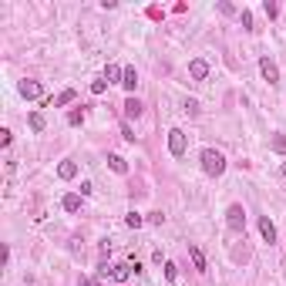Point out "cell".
Wrapping results in <instances>:
<instances>
[{"label": "cell", "mask_w": 286, "mask_h": 286, "mask_svg": "<svg viewBox=\"0 0 286 286\" xmlns=\"http://www.w3.org/2000/svg\"><path fill=\"white\" fill-rule=\"evenodd\" d=\"M185 148H189L185 132H182V128H172V132H169V152L175 155V158H182V155H185Z\"/></svg>", "instance_id": "3957f363"}, {"label": "cell", "mask_w": 286, "mask_h": 286, "mask_svg": "<svg viewBox=\"0 0 286 286\" xmlns=\"http://www.w3.org/2000/svg\"><path fill=\"white\" fill-rule=\"evenodd\" d=\"M280 175H283V182H286V165H283V169H280Z\"/></svg>", "instance_id": "f546056e"}, {"label": "cell", "mask_w": 286, "mask_h": 286, "mask_svg": "<svg viewBox=\"0 0 286 286\" xmlns=\"http://www.w3.org/2000/svg\"><path fill=\"white\" fill-rule=\"evenodd\" d=\"M135 84H138V74H135V68H125V77H121V88H125V91H135Z\"/></svg>", "instance_id": "2e32d148"}, {"label": "cell", "mask_w": 286, "mask_h": 286, "mask_svg": "<svg viewBox=\"0 0 286 286\" xmlns=\"http://www.w3.org/2000/svg\"><path fill=\"white\" fill-rule=\"evenodd\" d=\"M189 256H192V263H195V269H199V273H206V256H202V249L189 246Z\"/></svg>", "instance_id": "5bb4252c"}, {"label": "cell", "mask_w": 286, "mask_h": 286, "mask_svg": "<svg viewBox=\"0 0 286 286\" xmlns=\"http://www.w3.org/2000/svg\"><path fill=\"white\" fill-rule=\"evenodd\" d=\"M121 135H125V142H135V132H132V125H128V121L121 125Z\"/></svg>", "instance_id": "484cf974"}, {"label": "cell", "mask_w": 286, "mask_h": 286, "mask_svg": "<svg viewBox=\"0 0 286 286\" xmlns=\"http://www.w3.org/2000/svg\"><path fill=\"white\" fill-rule=\"evenodd\" d=\"M148 222H152V226H162V222H165V215H162V212H152V215H148Z\"/></svg>", "instance_id": "83f0119b"}, {"label": "cell", "mask_w": 286, "mask_h": 286, "mask_svg": "<svg viewBox=\"0 0 286 286\" xmlns=\"http://www.w3.org/2000/svg\"><path fill=\"white\" fill-rule=\"evenodd\" d=\"M202 172L212 175V179H219L226 172V155L215 152V148H202Z\"/></svg>", "instance_id": "6da1fadb"}, {"label": "cell", "mask_w": 286, "mask_h": 286, "mask_svg": "<svg viewBox=\"0 0 286 286\" xmlns=\"http://www.w3.org/2000/svg\"><path fill=\"white\" fill-rule=\"evenodd\" d=\"M128 273H132V266H108V263H101V266H98V280L125 283V280H128Z\"/></svg>", "instance_id": "7a4b0ae2"}, {"label": "cell", "mask_w": 286, "mask_h": 286, "mask_svg": "<svg viewBox=\"0 0 286 286\" xmlns=\"http://www.w3.org/2000/svg\"><path fill=\"white\" fill-rule=\"evenodd\" d=\"M259 71H263V77H266L269 84H280V68H276L269 57H263V61H259Z\"/></svg>", "instance_id": "52a82bcc"}, {"label": "cell", "mask_w": 286, "mask_h": 286, "mask_svg": "<svg viewBox=\"0 0 286 286\" xmlns=\"http://www.w3.org/2000/svg\"><path fill=\"white\" fill-rule=\"evenodd\" d=\"M57 175H61V179H74V175H77V165L68 158V162H61V165H57Z\"/></svg>", "instance_id": "4fadbf2b"}, {"label": "cell", "mask_w": 286, "mask_h": 286, "mask_svg": "<svg viewBox=\"0 0 286 286\" xmlns=\"http://www.w3.org/2000/svg\"><path fill=\"white\" fill-rule=\"evenodd\" d=\"M121 77H125V71H121L118 64H108V68H105V81H108V84H114V81L121 84Z\"/></svg>", "instance_id": "7c38bea8"}, {"label": "cell", "mask_w": 286, "mask_h": 286, "mask_svg": "<svg viewBox=\"0 0 286 286\" xmlns=\"http://www.w3.org/2000/svg\"><path fill=\"white\" fill-rule=\"evenodd\" d=\"M81 199H84V195H74V192L64 195V199H61V209H64V212H77V209H81Z\"/></svg>", "instance_id": "8fae6325"}, {"label": "cell", "mask_w": 286, "mask_h": 286, "mask_svg": "<svg viewBox=\"0 0 286 286\" xmlns=\"http://www.w3.org/2000/svg\"><path fill=\"white\" fill-rule=\"evenodd\" d=\"M239 20H243V27H246V31H252V14H249V10H243Z\"/></svg>", "instance_id": "d4e9b609"}, {"label": "cell", "mask_w": 286, "mask_h": 286, "mask_svg": "<svg viewBox=\"0 0 286 286\" xmlns=\"http://www.w3.org/2000/svg\"><path fill=\"white\" fill-rule=\"evenodd\" d=\"M273 152L286 155V138H283V135H273Z\"/></svg>", "instance_id": "ffe728a7"}, {"label": "cell", "mask_w": 286, "mask_h": 286, "mask_svg": "<svg viewBox=\"0 0 286 286\" xmlns=\"http://www.w3.org/2000/svg\"><path fill=\"white\" fill-rule=\"evenodd\" d=\"M74 98H77V91H74V88H64V91H61L57 98H51L47 105H54V108H64V105H71Z\"/></svg>", "instance_id": "ba28073f"}, {"label": "cell", "mask_w": 286, "mask_h": 286, "mask_svg": "<svg viewBox=\"0 0 286 286\" xmlns=\"http://www.w3.org/2000/svg\"><path fill=\"white\" fill-rule=\"evenodd\" d=\"M125 118H128V121L142 118V101H138V98H128V101H125Z\"/></svg>", "instance_id": "30bf717a"}, {"label": "cell", "mask_w": 286, "mask_h": 286, "mask_svg": "<svg viewBox=\"0 0 286 286\" xmlns=\"http://www.w3.org/2000/svg\"><path fill=\"white\" fill-rule=\"evenodd\" d=\"M226 222H229L232 232H243V229H246V209H243V206H229L226 209Z\"/></svg>", "instance_id": "277c9868"}, {"label": "cell", "mask_w": 286, "mask_h": 286, "mask_svg": "<svg viewBox=\"0 0 286 286\" xmlns=\"http://www.w3.org/2000/svg\"><path fill=\"white\" fill-rule=\"evenodd\" d=\"M17 91H20V98H27V101H37V98L44 95V84H40V81H20Z\"/></svg>", "instance_id": "5b68a950"}, {"label": "cell", "mask_w": 286, "mask_h": 286, "mask_svg": "<svg viewBox=\"0 0 286 286\" xmlns=\"http://www.w3.org/2000/svg\"><path fill=\"white\" fill-rule=\"evenodd\" d=\"M182 111H185V114H192V118H195V114H199V101H192V98H185V105H182Z\"/></svg>", "instance_id": "44dd1931"}, {"label": "cell", "mask_w": 286, "mask_h": 286, "mask_svg": "<svg viewBox=\"0 0 286 286\" xmlns=\"http://www.w3.org/2000/svg\"><path fill=\"white\" fill-rule=\"evenodd\" d=\"M27 121H31V128H34V132H44V114H40V111H31Z\"/></svg>", "instance_id": "ac0fdd59"}, {"label": "cell", "mask_w": 286, "mask_h": 286, "mask_svg": "<svg viewBox=\"0 0 286 286\" xmlns=\"http://www.w3.org/2000/svg\"><path fill=\"white\" fill-rule=\"evenodd\" d=\"M189 74H192V81H206L209 77V61L206 57H195L189 64Z\"/></svg>", "instance_id": "8992f818"}, {"label": "cell", "mask_w": 286, "mask_h": 286, "mask_svg": "<svg viewBox=\"0 0 286 286\" xmlns=\"http://www.w3.org/2000/svg\"><path fill=\"white\" fill-rule=\"evenodd\" d=\"M259 232H263V239H266L269 246L276 243V226L269 222V215H263V219H259Z\"/></svg>", "instance_id": "9c48e42d"}, {"label": "cell", "mask_w": 286, "mask_h": 286, "mask_svg": "<svg viewBox=\"0 0 286 286\" xmlns=\"http://www.w3.org/2000/svg\"><path fill=\"white\" fill-rule=\"evenodd\" d=\"M175 273H179L175 263H165V280H169V283H175Z\"/></svg>", "instance_id": "cb8c5ba5"}, {"label": "cell", "mask_w": 286, "mask_h": 286, "mask_svg": "<svg viewBox=\"0 0 286 286\" xmlns=\"http://www.w3.org/2000/svg\"><path fill=\"white\" fill-rule=\"evenodd\" d=\"M105 91H108V81H105V77L91 81V95H105Z\"/></svg>", "instance_id": "d6986e66"}, {"label": "cell", "mask_w": 286, "mask_h": 286, "mask_svg": "<svg viewBox=\"0 0 286 286\" xmlns=\"http://www.w3.org/2000/svg\"><path fill=\"white\" fill-rule=\"evenodd\" d=\"M219 14H226V17H229V14H236V7H232V3H226V0H222V3H219Z\"/></svg>", "instance_id": "4316f807"}, {"label": "cell", "mask_w": 286, "mask_h": 286, "mask_svg": "<svg viewBox=\"0 0 286 286\" xmlns=\"http://www.w3.org/2000/svg\"><path fill=\"white\" fill-rule=\"evenodd\" d=\"M77 286H98V283H95V280H81Z\"/></svg>", "instance_id": "f1b7e54d"}, {"label": "cell", "mask_w": 286, "mask_h": 286, "mask_svg": "<svg viewBox=\"0 0 286 286\" xmlns=\"http://www.w3.org/2000/svg\"><path fill=\"white\" fill-rule=\"evenodd\" d=\"M81 121H84V108H74L68 114V125H81Z\"/></svg>", "instance_id": "7402d4cb"}, {"label": "cell", "mask_w": 286, "mask_h": 286, "mask_svg": "<svg viewBox=\"0 0 286 286\" xmlns=\"http://www.w3.org/2000/svg\"><path fill=\"white\" fill-rule=\"evenodd\" d=\"M142 222H145L142 212H128V215H125V226H132V229H142Z\"/></svg>", "instance_id": "e0dca14e"}, {"label": "cell", "mask_w": 286, "mask_h": 286, "mask_svg": "<svg viewBox=\"0 0 286 286\" xmlns=\"http://www.w3.org/2000/svg\"><path fill=\"white\" fill-rule=\"evenodd\" d=\"M108 165H111V172H118V175H125V172H128V162H125L121 155H108Z\"/></svg>", "instance_id": "9a60e30c"}, {"label": "cell", "mask_w": 286, "mask_h": 286, "mask_svg": "<svg viewBox=\"0 0 286 286\" xmlns=\"http://www.w3.org/2000/svg\"><path fill=\"white\" fill-rule=\"evenodd\" d=\"M263 10H266V17H276V14H280V7H276L273 0H266V3H263Z\"/></svg>", "instance_id": "603a6c76"}]
</instances>
